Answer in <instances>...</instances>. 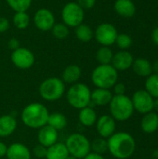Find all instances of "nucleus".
Here are the masks:
<instances>
[{"instance_id": "aec40b11", "label": "nucleus", "mask_w": 158, "mask_h": 159, "mask_svg": "<svg viewBox=\"0 0 158 159\" xmlns=\"http://www.w3.org/2000/svg\"><path fill=\"white\" fill-rule=\"evenodd\" d=\"M141 128L144 133L152 134L158 129V114L156 112H150L143 115L141 121Z\"/></svg>"}, {"instance_id": "6e6552de", "label": "nucleus", "mask_w": 158, "mask_h": 159, "mask_svg": "<svg viewBox=\"0 0 158 159\" xmlns=\"http://www.w3.org/2000/svg\"><path fill=\"white\" fill-rule=\"evenodd\" d=\"M85 18L84 9L76 2H69L64 5L61 9V19L68 27L75 28L83 23Z\"/></svg>"}, {"instance_id": "79ce46f5", "label": "nucleus", "mask_w": 158, "mask_h": 159, "mask_svg": "<svg viewBox=\"0 0 158 159\" xmlns=\"http://www.w3.org/2000/svg\"><path fill=\"white\" fill-rule=\"evenodd\" d=\"M153 72H155V74H158V61H156L153 65Z\"/></svg>"}, {"instance_id": "423d86ee", "label": "nucleus", "mask_w": 158, "mask_h": 159, "mask_svg": "<svg viewBox=\"0 0 158 159\" xmlns=\"http://www.w3.org/2000/svg\"><path fill=\"white\" fill-rule=\"evenodd\" d=\"M39 94L47 102H56L65 93V83L57 76L47 77L39 86Z\"/></svg>"}, {"instance_id": "a211bd4d", "label": "nucleus", "mask_w": 158, "mask_h": 159, "mask_svg": "<svg viewBox=\"0 0 158 159\" xmlns=\"http://www.w3.org/2000/svg\"><path fill=\"white\" fill-rule=\"evenodd\" d=\"M17 120L11 115L0 116V138H7L14 133L17 129Z\"/></svg>"}, {"instance_id": "20e7f679", "label": "nucleus", "mask_w": 158, "mask_h": 159, "mask_svg": "<svg viewBox=\"0 0 158 159\" xmlns=\"http://www.w3.org/2000/svg\"><path fill=\"white\" fill-rule=\"evenodd\" d=\"M109 110L110 116L115 121L119 122L129 120L134 113L131 99L126 94L114 95L109 103Z\"/></svg>"}, {"instance_id": "ddd939ff", "label": "nucleus", "mask_w": 158, "mask_h": 159, "mask_svg": "<svg viewBox=\"0 0 158 159\" xmlns=\"http://www.w3.org/2000/svg\"><path fill=\"white\" fill-rule=\"evenodd\" d=\"M116 121L110 116V115H103L100 117H98V120L96 122V129L100 137L108 139L111 137L115 132L116 129Z\"/></svg>"}, {"instance_id": "2f4dec72", "label": "nucleus", "mask_w": 158, "mask_h": 159, "mask_svg": "<svg viewBox=\"0 0 158 159\" xmlns=\"http://www.w3.org/2000/svg\"><path fill=\"white\" fill-rule=\"evenodd\" d=\"M52 32V34L55 38L62 40L68 37L69 35V27L65 25L63 22L62 23H55L52 29L50 30Z\"/></svg>"}, {"instance_id": "37998d69", "label": "nucleus", "mask_w": 158, "mask_h": 159, "mask_svg": "<svg viewBox=\"0 0 158 159\" xmlns=\"http://www.w3.org/2000/svg\"><path fill=\"white\" fill-rule=\"evenodd\" d=\"M154 110L158 112V98L155 99V101H154Z\"/></svg>"}, {"instance_id": "9d476101", "label": "nucleus", "mask_w": 158, "mask_h": 159, "mask_svg": "<svg viewBox=\"0 0 158 159\" xmlns=\"http://www.w3.org/2000/svg\"><path fill=\"white\" fill-rule=\"evenodd\" d=\"M11 62L14 66L20 70H27L33 67L34 64V53L27 48H21L13 50L10 55Z\"/></svg>"}, {"instance_id": "4468645a", "label": "nucleus", "mask_w": 158, "mask_h": 159, "mask_svg": "<svg viewBox=\"0 0 158 159\" xmlns=\"http://www.w3.org/2000/svg\"><path fill=\"white\" fill-rule=\"evenodd\" d=\"M134 58L130 52L128 50H120L114 54L112 60V66L118 71H126L131 68Z\"/></svg>"}, {"instance_id": "5701e85b", "label": "nucleus", "mask_w": 158, "mask_h": 159, "mask_svg": "<svg viewBox=\"0 0 158 159\" xmlns=\"http://www.w3.org/2000/svg\"><path fill=\"white\" fill-rule=\"evenodd\" d=\"M82 75V70L80 66L76 64H70L65 67V69L62 72L61 80L65 84H75L78 82Z\"/></svg>"}, {"instance_id": "393cba45", "label": "nucleus", "mask_w": 158, "mask_h": 159, "mask_svg": "<svg viewBox=\"0 0 158 159\" xmlns=\"http://www.w3.org/2000/svg\"><path fill=\"white\" fill-rule=\"evenodd\" d=\"M68 121L66 116L60 112H54V113H49L48 119H47V124L51 128L55 129L57 131H61L67 127Z\"/></svg>"}, {"instance_id": "dca6fc26", "label": "nucleus", "mask_w": 158, "mask_h": 159, "mask_svg": "<svg viewBox=\"0 0 158 159\" xmlns=\"http://www.w3.org/2000/svg\"><path fill=\"white\" fill-rule=\"evenodd\" d=\"M30 149L21 143H14L7 146V159H31Z\"/></svg>"}, {"instance_id": "f8f14e48", "label": "nucleus", "mask_w": 158, "mask_h": 159, "mask_svg": "<svg viewBox=\"0 0 158 159\" xmlns=\"http://www.w3.org/2000/svg\"><path fill=\"white\" fill-rule=\"evenodd\" d=\"M34 23L42 32L50 31L55 24V16L49 9L40 8L34 13Z\"/></svg>"}, {"instance_id": "2eb2a0df", "label": "nucleus", "mask_w": 158, "mask_h": 159, "mask_svg": "<svg viewBox=\"0 0 158 159\" xmlns=\"http://www.w3.org/2000/svg\"><path fill=\"white\" fill-rule=\"evenodd\" d=\"M58 138H59V131H57L55 129L51 128L48 125H46L38 129V133H37L38 143L47 148L58 143Z\"/></svg>"}, {"instance_id": "39448f33", "label": "nucleus", "mask_w": 158, "mask_h": 159, "mask_svg": "<svg viewBox=\"0 0 158 159\" xmlns=\"http://www.w3.org/2000/svg\"><path fill=\"white\" fill-rule=\"evenodd\" d=\"M67 102L74 109L81 110L90 105L91 90L84 83H75L71 85L66 92Z\"/></svg>"}, {"instance_id": "f3484780", "label": "nucleus", "mask_w": 158, "mask_h": 159, "mask_svg": "<svg viewBox=\"0 0 158 159\" xmlns=\"http://www.w3.org/2000/svg\"><path fill=\"white\" fill-rule=\"evenodd\" d=\"M113 92L106 89H95L91 91V102L95 106H105L109 105L111 100L113 99Z\"/></svg>"}, {"instance_id": "e433bc0d", "label": "nucleus", "mask_w": 158, "mask_h": 159, "mask_svg": "<svg viewBox=\"0 0 158 159\" xmlns=\"http://www.w3.org/2000/svg\"><path fill=\"white\" fill-rule=\"evenodd\" d=\"M9 20L5 17H0V34L5 33L9 28Z\"/></svg>"}, {"instance_id": "72a5a7b5", "label": "nucleus", "mask_w": 158, "mask_h": 159, "mask_svg": "<svg viewBox=\"0 0 158 159\" xmlns=\"http://www.w3.org/2000/svg\"><path fill=\"white\" fill-rule=\"evenodd\" d=\"M47 148L41 145V144H36L34 148H33V154L34 156L38 159H46L47 157Z\"/></svg>"}, {"instance_id": "f704fd0d", "label": "nucleus", "mask_w": 158, "mask_h": 159, "mask_svg": "<svg viewBox=\"0 0 158 159\" xmlns=\"http://www.w3.org/2000/svg\"><path fill=\"white\" fill-rule=\"evenodd\" d=\"M76 3L85 10L92 8L96 4V0H77Z\"/></svg>"}, {"instance_id": "f03ea898", "label": "nucleus", "mask_w": 158, "mask_h": 159, "mask_svg": "<svg viewBox=\"0 0 158 159\" xmlns=\"http://www.w3.org/2000/svg\"><path fill=\"white\" fill-rule=\"evenodd\" d=\"M49 112L41 102H32L27 104L20 114L22 123L34 129H39L47 124Z\"/></svg>"}, {"instance_id": "4c0bfd02", "label": "nucleus", "mask_w": 158, "mask_h": 159, "mask_svg": "<svg viewBox=\"0 0 158 159\" xmlns=\"http://www.w3.org/2000/svg\"><path fill=\"white\" fill-rule=\"evenodd\" d=\"M7 48L12 51L19 48H20V41L16 38H10L7 41Z\"/></svg>"}, {"instance_id": "412c9836", "label": "nucleus", "mask_w": 158, "mask_h": 159, "mask_svg": "<svg viewBox=\"0 0 158 159\" xmlns=\"http://www.w3.org/2000/svg\"><path fill=\"white\" fill-rule=\"evenodd\" d=\"M133 72L141 77H148L153 74V64L144 58H138L132 63Z\"/></svg>"}, {"instance_id": "473e14b6", "label": "nucleus", "mask_w": 158, "mask_h": 159, "mask_svg": "<svg viewBox=\"0 0 158 159\" xmlns=\"http://www.w3.org/2000/svg\"><path fill=\"white\" fill-rule=\"evenodd\" d=\"M115 44L121 50H127L132 45V39L128 34H118Z\"/></svg>"}, {"instance_id": "6ab92c4d", "label": "nucleus", "mask_w": 158, "mask_h": 159, "mask_svg": "<svg viewBox=\"0 0 158 159\" xmlns=\"http://www.w3.org/2000/svg\"><path fill=\"white\" fill-rule=\"evenodd\" d=\"M114 8L119 16L124 18H131L136 12V6L132 0H115Z\"/></svg>"}, {"instance_id": "a18cd8bd", "label": "nucleus", "mask_w": 158, "mask_h": 159, "mask_svg": "<svg viewBox=\"0 0 158 159\" xmlns=\"http://www.w3.org/2000/svg\"><path fill=\"white\" fill-rule=\"evenodd\" d=\"M66 159H76V158H75V157H72V156H69V157H68Z\"/></svg>"}, {"instance_id": "bb28decb", "label": "nucleus", "mask_w": 158, "mask_h": 159, "mask_svg": "<svg viewBox=\"0 0 158 159\" xmlns=\"http://www.w3.org/2000/svg\"><path fill=\"white\" fill-rule=\"evenodd\" d=\"M12 21L14 26L19 30L26 29L30 24V16L27 14L26 11L15 12L12 18Z\"/></svg>"}, {"instance_id": "c03bdc74", "label": "nucleus", "mask_w": 158, "mask_h": 159, "mask_svg": "<svg viewBox=\"0 0 158 159\" xmlns=\"http://www.w3.org/2000/svg\"><path fill=\"white\" fill-rule=\"evenodd\" d=\"M153 157H154L156 159H158V148L154 151V153H153Z\"/></svg>"}, {"instance_id": "a878e982", "label": "nucleus", "mask_w": 158, "mask_h": 159, "mask_svg": "<svg viewBox=\"0 0 158 159\" xmlns=\"http://www.w3.org/2000/svg\"><path fill=\"white\" fill-rule=\"evenodd\" d=\"M74 34L76 38L84 43L89 42L94 37V32L92 31L91 27L88 24L81 23L74 29Z\"/></svg>"}, {"instance_id": "c756f323", "label": "nucleus", "mask_w": 158, "mask_h": 159, "mask_svg": "<svg viewBox=\"0 0 158 159\" xmlns=\"http://www.w3.org/2000/svg\"><path fill=\"white\" fill-rule=\"evenodd\" d=\"M90 150L93 153L99 154V155H104L108 152V143L107 139L104 138H97L92 143H90Z\"/></svg>"}, {"instance_id": "a19ab883", "label": "nucleus", "mask_w": 158, "mask_h": 159, "mask_svg": "<svg viewBox=\"0 0 158 159\" xmlns=\"http://www.w3.org/2000/svg\"><path fill=\"white\" fill-rule=\"evenodd\" d=\"M152 40L158 47V26L154 29V31L152 33Z\"/></svg>"}, {"instance_id": "4be33fe9", "label": "nucleus", "mask_w": 158, "mask_h": 159, "mask_svg": "<svg viewBox=\"0 0 158 159\" xmlns=\"http://www.w3.org/2000/svg\"><path fill=\"white\" fill-rule=\"evenodd\" d=\"M78 120H79V123L84 127H88V128L92 127L96 124L98 120L97 112L94 110V108L91 105L87 106L79 110Z\"/></svg>"}, {"instance_id": "7c9ffc66", "label": "nucleus", "mask_w": 158, "mask_h": 159, "mask_svg": "<svg viewBox=\"0 0 158 159\" xmlns=\"http://www.w3.org/2000/svg\"><path fill=\"white\" fill-rule=\"evenodd\" d=\"M6 2L12 10L15 12H20L27 11L31 7L33 0H6Z\"/></svg>"}, {"instance_id": "9b49d317", "label": "nucleus", "mask_w": 158, "mask_h": 159, "mask_svg": "<svg viewBox=\"0 0 158 159\" xmlns=\"http://www.w3.org/2000/svg\"><path fill=\"white\" fill-rule=\"evenodd\" d=\"M154 101L155 99L145 89L137 90L131 98L134 111L142 115L154 111Z\"/></svg>"}, {"instance_id": "cd10ccee", "label": "nucleus", "mask_w": 158, "mask_h": 159, "mask_svg": "<svg viewBox=\"0 0 158 159\" xmlns=\"http://www.w3.org/2000/svg\"><path fill=\"white\" fill-rule=\"evenodd\" d=\"M114 53L110 47L102 46L96 52V60L100 64H111Z\"/></svg>"}, {"instance_id": "c9c22d12", "label": "nucleus", "mask_w": 158, "mask_h": 159, "mask_svg": "<svg viewBox=\"0 0 158 159\" xmlns=\"http://www.w3.org/2000/svg\"><path fill=\"white\" fill-rule=\"evenodd\" d=\"M114 93L115 95H124L126 94V86L123 83L117 82L114 87Z\"/></svg>"}, {"instance_id": "c85d7f7f", "label": "nucleus", "mask_w": 158, "mask_h": 159, "mask_svg": "<svg viewBox=\"0 0 158 159\" xmlns=\"http://www.w3.org/2000/svg\"><path fill=\"white\" fill-rule=\"evenodd\" d=\"M145 90L154 98H158V74H152L146 77Z\"/></svg>"}, {"instance_id": "58836bf2", "label": "nucleus", "mask_w": 158, "mask_h": 159, "mask_svg": "<svg viewBox=\"0 0 158 159\" xmlns=\"http://www.w3.org/2000/svg\"><path fill=\"white\" fill-rule=\"evenodd\" d=\"M83 159H105L104 157L102 155H99V154H96V153H93V152H90L88 153L85 157Z\"/></svg>"}, {"instance_id": "f257e3e1", "label": "nucleus", "mask_w": 158, "mask_h": 159, "mask_svg": "<svg viewBox=\"0 0 158 159\" xmlns=\"http://www.w3.org/2000/svg\"><path fill=\"white\" fill-rule=\"evenodd\" d=\"M108 152L116 159L129 158L136 150V142L128 132H115L107 139Z\"/></svg>"}, {"instance_id": "1a4fd4ad", "label": "nucleus", "mask_w": 158, "mask_h": 159, "mask_svg": "<svg viewBox=\"0 0 158 159\" xmlns=\"http://www.w3.org/2000/svg\"><path fill=\"white\" fill-rule=\"evenodd\" d=\"M118 35L117 30L115 25L103 22L97 26L94 32V37L99 44L103 47H110L115 43V39Z\"/></svg>"}, {"instance_id": "7ed1b4c3", "label": "nucleus", "mask_w": 158, "mask_h": 159, "mask_svg": "<svg viewBox=\"0 0 158 159\" xmlns=\"http://www.w3.org/2000/svg\"><path fill=\"white\" fill-rule=\"evenodd\" d=\"M117 80L118 72L112 64H99L91 73V81L97 89H111Z\"/></svg>"}, {"instance_id": "b1692460", "label": "nucleus", "mask_w": 158, "mask_h": 159, "mask_svg": "<svg viewBox=\"0 0 158 159\" xmlns=\"http://www.w3.org/2000/svg\"><path fill=\"white\" fill-rule=\"evenodd\" d=\"M69 156L65 143L58 142L47 148L46 159H66Z\"/></svg>"}, {"instance_id": "ea45409f", "label": "nucleus", "mask_w": 158, "mask_h": 159, "mask_svg": "<svg viewBox=\"0 0 158 159\" xmlns=\"http://www.w3.org/2000/svg\"><path fill=\"white\" fill-rule=\"evenodd\" d=\"M7 151V145L5 143L0 141V158L6 157Z\"/></svg>"}, {"instance_id": "0eeeda50", "label": "nucleus", "mask_w": 158, "mask_h": 159, "mask_svg": "<svg viewBox=\"0 0 158 159\" xmlns=\"http://www.w3.org/2000/svg\"><path fill=\"white\" fill-rule=\"evenodd\" d=\"M69 155L76 159H83L90 150L89 140L82 133H72L65 141Z\"/></svg>"}]
</instances>
